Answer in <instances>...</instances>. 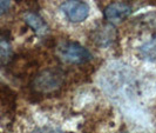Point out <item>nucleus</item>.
<instances>
[{"label":"nucleus","mask_w":156,"mask_h":133,"mask_svg":"<svg viewBox=\"0 0 156 133\" xmlns=\"http://www.w3.org/2000/svg\"><path fill=\"white\" fill-rule=\"evenodd\" d=\"M32 133H61L58 130H54V128H51V127H39L37 130H34Z\"/></svg>","instance_id":"11"},{"label":"nucleus","mask_w":156,"mask_h":133,"mask_svg":"<svg viewBox=\"0 0 156 133\" xmlns=\"http://www.w3.org/2000/svg\"><path fill=\"white\" fill-rule=\"evenodd\" d=\"M116 28L112 24H103L95 28L92 33V40L101 47L110 46L116 40Z\"/></svg>","instance_id":"4"},{"label":"nucleus","mask_w":156,"mask_h":133,"mask_svg":"<svg viewBox=\"0 0 156 133\" xmlns=\"http://www.w3.org/2000/svg\"><path fill=\"white\" fill-rule=\"evenodd\" d=\"M11 7V0H0V16L7 13Z\"/></svg>","instance_id":"10"},{"label":"nucleus","mask_w":156,"mask_h":133,"mask_svg":"<svg viewBox=\"0 0 156 133\" xmlns=\"http://www.w3.org/2000/svg\"><path fill=\"white\" fill-rule=\"evenodd\" d=\"M125 133H126V132H125Z\"/></svg>","instance_id":"12"},{"label":"nucleus","mask_w":156,"mask_h":133,"mask_svg":"<svg viewBox=\"0 0 156 133\" xmlns=\"http://www.w3.org/2000/svg\"><path fill=\"white\" fill-rule=\"evenodd\" d=\"M14 105L16 93L5 84L0 83V109L4 111H11L14 109Z\"/></svg>","instance_id":"7"},{"label":"nucleus","mask_w":156,"mask_h":133,"mask_svg":"<svg viewBox=\"0 0 156 133\" xmlns=\"http://www.w3.org/2000/svg\"><path fill=\"white\" fill-rule=\"evenodd\" d=\"M62 84V73L54 70H46L33 79V90L40 93H48L60 88Z\"/></svg>","instance_id":"2"},{"label":"nucleus","mask_w":156,"mask_h":133,"mask_svg":"<svg viewBox=\"0 0 156 133\" xmlns=\"http://www.w3.org/2000/svg\"><path fill=\"white\" fill-rule=\"evenodd\" d=\"M13 59V52L9 39L5 34H0V67H7Z\"/></svg>","instance_id":"8"},{"label":"nucleus","mask_w":156,"mask_h":133,"mask_svg":"<svg viewBox=\"0 0 156 133\" xmlns=\"http://www.w3.org/2000/svg\"><path fill=\"white\" fill-rule=\"evenodd\" d=\"M23 19H25V23L27 24L38 35H45L47 32H48L47 24L37 13H34V12H27L23 16Z\"/></svg>","instance_id":"6"},{"label":"nucleus","mask_w":156,"mask_h":133,"mask_svg":"<svg viewBox=\"0 0 156 133\" xmlns=\"http://www.w3.org/2000/svg\"><path fill=\"white\" fill-rule=\"evenodd\" d=\"M139 55L141 59L146 61L156 63V38L149 40L147 42H144L142 46H140Z\"/></svg>","instance_id":"9"},{"label":"nucleus","mask_w":156,"mask_h":133,"mask_svg":"<svg viewBox=\"0 0 156 133\" xmlns=\"http://www.w3.org/2000/svg\"><path fill=\"white\" fill-rule=\"evenodd\" d=\"M132 13V7L125 2H112L105 9V18L109 24L122 23Z\"/></svg>","instance_id":"5"},{"label":"nucleus","mask_w":156,"mask_h":133,"mask_svg":"<svg viewBox=\"0 0 156 133\" xmlns=\"http://www.w3.org/2000/svg\"><path fill=\"white\" fill-rule=\"evenodd\" d=\"M66 18L72 23H82L89 16V6L81 0H66L60 6Z\"/></svg>","instance_id":"3"},{"label":"nucleus","mask_w":156,"mask_h":133,"mask_svg":"<svg viewBox=\"0 0 156 133\" xmlns=\"http://www.w3.org/2000/svg\"><path fill=\"white\" fill-rule=\"evenodd\" d=\"M56 55L67 64L81 65L90 61L92 54L82 45L75 41H62L56 46Z\"/></svg>","instance_id":"1"}]
</instances>
